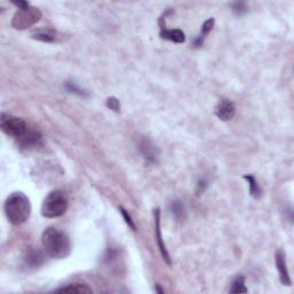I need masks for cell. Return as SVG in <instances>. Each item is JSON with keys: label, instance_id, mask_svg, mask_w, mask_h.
<instances>
[{"label": "cell", "instance_id": "5b68a950", "mask_svg": "<svg viewBox=\"0 0 294 294\" xmlns=\"http://www.w3.org/2000/svg\"><path fill=\"white\" fill-rule=\"evenodd\" d=\"M0 128L2 132L9 137L20 139L24 136L28 131L27 123L22 118L12 116V115L1 114V120H0Z\"/></svg>", "mask_w": 294, "mask_h": 294}, {"label": "cell", "instance_id": "ffe728a7", "mask_svg": "<svg viewBox=\"0 0 294 294\" xmlns=\"http://www.w3.org/2000/svg\"><path fill=\"white\" fill-rule=\"evenodd\" d=\"M231 7H232V11L234 13L238 15L245 14L246 12L248 11L246 2H233V4H231Z\"/></svg>", "mask_w": 294, "mask_h": 294}, {"label": "cell", "instance_id": "44dd1931", "mask_svg": "<svg viewBox=\"0 0 294 294\" xmlns=\"http://www.w3.org/2000/svg\"><path fill=\"white\" fill-rule=\"evenodd\" d=\"M120 212L122 214V216H123V218H124V221H126V223L129 225V227L131 228V229H132L133 231H136L137 230V228H136V224H134V222L132 221V217L130 216L129 215V212H128L126 209H124L123 207H120Z\"/></svg>", "mask_w": 294, "mask_h": 294}, {"label": "cell", "instance_id": "7a4b0ae2", "mask_svg": "<svg viewBox=\"0 0 294 294\" xmlns=\"http://www.w3.org/2000/svg\"><path fill=\"white\" fill-rule=\"evenodd\" d=\"M5 215L13 225L26 223L31 214V203L23 192H14L6 199L4 205Z\"/></svg>", "mask_w": 294, "mask_h": 294}, {"label": "cell", "instance_id": "2e32d148", "mask_svg": "<svg viewBox=\"0 0 294 294\" xmlns=\"http://www.w3.org/2000/svg\"><path fill=\"white\" fill-rule=\"evenodd\" d=\"M26 262L30 267H39L44 262V256L39 251H30L26 258Z\"/></svg>", "mask_w": 294, "mask_h": 294}, {"label": "cell", "instance_id": "7c38bea8", "mask_svg": "<svg viewBox=\"0 0 294 294\" xmlns=\"http://www.w3.org/2000/svg\"><path fill=\"white\" fill-rule=\"evenodd\" d=\"M20 144L24 148H33V147L39 146L42 144V136L39 132L36 131H30V132H26L24 136L20 138Z\"/></svg>", "mask_w": 294, "mask_h": 294}, {"label": "cell", "instance_id": "9a60e30c", "mask_svg": "<svg viewBox=\"0 0 294 294\" xmlns=\"http://www.w3.org/2000/svg\"><path fill=\"white\" fill-rule=\"evenodd\" d=\"M244 178L248 182V186H249V193H251V196L253 198L259 199L260 196H261L262 190L261 187H260L258 180H255L254 176H252V175H245Z\"/></svg>", "mask_w": 294, "mask_h": 294}, {"label": "cell", "instance_id": "cb8c5ba5", "mask_svg": "<svg viewBox=\"0 0 294 294\" xmlns=\"http://www.w3.org/2000/svg\"><path fill=\"white\" fill-rule=\"evenodd\" d=\"M155 290H156V292H159V293H164V291L161 289L160 285H156L155 286Z\"/></svg>", "mask_w": 294, "mask_h": 294}, {"label": "cell", "instance_id": "4fadbf2b", "mask_svg": "<svg viewBox=\"0 0 294 294\" xmlns=\"http://www.w3.org/2000/svg\"><path fill=\"white\" fill-rule=\"evenodd\" d=\"M160 37L162 39L170 40V42L177 43V44H182L185 42V33H184L183 31L180 29L168 30V29H165V28H162V30L160 33Z\"/></svg>", "mask_w": 294, "mask_h": 294}, {"label": "cell", "instance_id": "d6986e66", "mask_svg": "<svg viewBox=\"0 0 294 294\" xmlns=\"http://www.w3.org/2000/svg\"><path fill=\"white\" fill-rule=\"evenodd\" d=\"M170 211L173 212L174 217L176 218V220H182L184 217V212H185V208H184L182 202L176 200V201H174L170 205Z\"/></svg>", "mask_w": 294, "mask_h": 294}, {"label": "cell", "instance_id": "603a6c76", "mask_svg": "<svg viewBox=\"0 0 294 294\" xmlns=\"http://www.w3.org/2000/svg\"><path fill=\"white\" fill-rule=\"evenodd\" d=\"M207 186V183H206V180H200L199 182V184H198V192H203V191H205V187Z\"/></svg>", "mask_w": 294, "mask_h": 294}, {"label": "cell", "instance_id": "30bf717a", "mask_svg": "<svg viewBox=\"0 0 294 294\" xmlns=\"http://www.w3.org/2000/svg\"><path fill=\"white\" fill-rule=\"evenodd\" d=\"M31 38L44 43H54L59 38V33H56L55 30L43 28V29H37L35 31H33V33H31Z\"/></svg>", "mask_w": 294, "mask_h": 294}, {"label": "cell", "instance_id": "3957f363", "mask_svg": "<svg viewBox=\"0 0 294 294\" xmlns=\"http://www.w3.org/2000/svg\"><path fill=\"white\" fill-rule=\"evenodd\" d=\"M68 208V196L64 191L55 190L44 199L42 203V215L46 218H58L62 216Z\"/></svg>", "mask_w": 294, "mask_h": 294}, {"label": "cell", "instance_id": "9c48e42d", "mask_svg": "<svg viewBox=\"0 0 294 294\" xmlns=\"http://www.w3.org/2000/svg\"><path fill=\"white\" fill-rule=\"evenodd\" d=\"M215 115L221 121H230L236 115V106L229 99H223L215 107Z\"/></svg>", "mask_w": 294, "mask_h": 294}, {"label": "cell", "instance_id": "8992f818", "mask_svg": "<svg viewBox=\"0 0 294 294\" xmlns=\"http://www.w3.org/2000/svg\"><path fill=\"white\" fill-rule=\"evenodd\" d=\"M139 151L142 153L143 158L148 162V163H155L158 162V158L160 155L158 146H155L151 140L147 138H143L139 142Z\"/></svg>", "mask_w": 294, "mask_h": 294}, {"label": "cell", "instance_id": "7402d4cb", "mask_svg": "<svg viewBox=\"0 0 294 294\" xmlns=\"http://www.w3.org/2000/svg\"><path fill=\"white\" fill-rule=\"evenodd\" d=\"M107 107L111 108L112 111H114V112H120V109H121L120 101H118L115 97H111V98L107 99Z\"/></svg>", "mask_w": 294, "mask_h": 294}, {"label": "cell", "instance_id": "6da1fadb", "mask_svg": "<svg viewBox=\"0 0 294 294\" xmlns=\"http://www.w3.org/2000/svg\"><path fill=\"white\" fill-rule=\"evenodd\" d=\"M42 242L46 254L53 259H65L71 252L68 234L56 228H48L43 232Z\"/></svg>", "mask_w": 294, "mask_h": 294}, {"label": "cell", "instance_id": "ac0fdd59", "mask_svg": "<svg viewBox=\"0 0 294 294\" xmlns=\"http://www.w3.org/2000/svg\"><path fill=\"white\" fill-rule=\"evenodd\" d=\"M65 89L67 90L69 93H73V95L84 97V98L87 97V92L85 91V90H83L77 83L71 82V81H67V82L65 83Z\"/></svg>", "mask_w": 294, "mask_h": 294}, {"label": "cell", "instance_id": "e0dca14e", "mask_svg": "<svg viewBox=\"0 0 294 294\" xmlns=\"http://www.w3.org/2000/svg\"><path fill=\"white\" fill-rule=\"evenodd\" d=\"M247 291L248 290L245 285V277L244 276H238L232 281L230 293H246Z\"/></svg>", "mask_w": 294, "mask_h": 294}, {"label": "cell", "instance_id": "8fae6325", "mask_svg": "<svg viewBox=\"0 0 294 294\" xmlns=\"http://www.w3.org/2000/svg\"><path fill=\"white\" fill-rule=\"evenodd\" d=\"M54 293H70V294H87L92 293V290L90 289L86 284L82 283H74L68 284V285L62 286L60 289L54 290Z\"/></svg>", "mask_w": 294, "mask_h": 294}, {"label": "cell", "instance_id": "ba28073f", "mask_svg": "<svg viewBox=\"0 0 294 294\" xmlns=\"http://www.w3.org/2000/svg\"><path fill=\"white\" fill-rule=\"evenodd\" d=\"M160 216L161 212L160 209L156 208L154 209V227H155V238H156V244H158L159 249H160L161 255L163 256V260L167 263L170 265L171 264V260L170 256H169V253L167 251V247H165L163 239H162V234H161V224H160Z\"/></svg>", "mask_w": 294, "mask_h": 294}, {"label": "cell", "instance_id": "5bb4252c", "mask_svg": "<svg viewBox=\"0 0 294 294\" xmlns=\"http://www.w3.org/2000/svg\"><path fill=\"white\" fill-rule=\"evenodd\" d=\"M215 24V20L212 17L208 18L207 21H205V23L202 24L201 27V33H200V35L196 37V42L193 45L196 46V48H200V46H202L203 42H205L206 37H207L209 35V33L212 30V27H214Z\"/></svg>", "mask_w": 294, "mask_h": 294}, {"label": "cell", "instance_id": "52a82bcc", "mask_svg": "<svg viewBox=\"0 0 294 294\" xmlns=\"http://www.w3.org/2000/svg\"><path fill=\"white\" fill-rule=\"evenodd\" d=\"M275 262H276V267H277L278 274H279L281 284H283V285H286V286H291L292 280H291L289 270H287L286 256H285V253L281 251V249H278V251L276 252V254H275Z\"/></svg>", "mask_w": 294, "mask_h": 294}, {"label": "cell", "instance_id": "277c9868", "mask_svg": "<svg viewBox=\"0 0 294 294\" xmlns=\"http://www.w3.org/2000/svg\"><path fill=\"white\" fill-rule=\"evenodd\" d=\"M42 18V12L38 8L30 6L29 2L23 7H20L14 14L12 20V27L16 30H27Z\"/></svg>", "mask_w": 294, "mask_h": 294}]
</instances>
